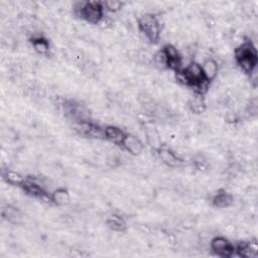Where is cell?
<instances>
[{
    "instance_id": "obj_10",
    "label": "cell",
    "mask_w": 258,
    "mask_h": 258,
    "mask_svg": "<svg viewBox=\"0 0 258 258\" xmlns=\"http://www.w3.org/2000/svg\"><path fill=\"white\" fill-rule=\"evenodd\" d=\"M121 147L132 155H140L143 151V142L135 135L127 133Z\"/></svg>"
},
{
    "instance_id": "obj_7",
    "label": "cell",
    "mask_w": 258,
    "mask_h": 258,
    "mask_svg": "<svg viewBox=\"0 0 258 258\" xmlns=\"http://www.w3.org/2000/svg\"><path fill=\"white\" fill-rule=\"evenodd\" d=\"M159 159L168 167H179L184 163V160L177 155L173 150L161 145L155 150Z\"/></svg>"
},
{
    "instance_id": "obj_15",
    "label": "cell",
    "mask_w": 258,
    "mask_h": 258,
    "mask_svg": "<svg viewBox=\"0 0 258 258\" xmlns=\"http://www.w3.org/2000/svg\"><path fill=\"white\" fill-rule=\"evenodd\" d=\"M48 200L56 206H64L71 202V194L66 187H57L49 194Z\"/></svg>"
},
{
    "instance_id": "obj_19",
    "label": "cell",
    "mask_w": 258,
    "mask_h": 258,
    "mask_svg": "<svg viewBox=\"0 0 258 258\" xmlns=\"http://www.w3.org/2000/svg\"><path fill=\"white\" fill-rule=\"evenodd\" d=\"M31 45L33 47V49L39 53V54H47L49 51V42L48 40L41 36V35H37V36H33L30 39Z\"/></svg>"
},
{
    "instance_id": "obj_13",
    "label": "cell",
    "mask_w": 258,
    "mask_h": 258,
    "mask_svg": "<svg viewBox=\"0 0 258 258\" xmlns=\"http://www.w3.org/2000/svg\"><path fill=\"white\" fill-rule=\"evenodd\" d=\"M234 203V198L231 194L224 189H220L212 198V205L218 209H226L232 206Z\"/></svg>"
},
{
    "instance_id": "obj_1",
    "label": "cell",
    "mask_w": 258,
    "mask_h": 258,
    "mask_svg": "<svg viewBox=\"0 0 258 258\" xmlns=\"http://www.w3.org/2000/svg\"><path fill=\"white\" fill-rule=\"evenodd\" d=\"M177 81L181 82L187 87H191L196 90V93L204 95L209 86V82L204 77L201 63L197 61H190L186 67L181 68L176 72Z\"/></svg>"
},
{
    "instance_id": "obj_23",
    "label": "cell",
    "mask_w": 258,
    "mask_h": 258,
    "mask_svg": "<svg viewBox=\"0 0 258 258\" xmlns=\"http://www.w3.org/2000/svg\"><path fill=\"white\" fill-rule=\"evenodd\" d=\"M103 5L105 8V11L107 10L109 12H117L121 10L124 3L118 0H107V1H103Z\"/></svg>"
},
{
    "instance_id": "obj_17",
    "label": "cell",
    "mask_w": 258,
    "mask_h": 258,
    "mask_svg": "<svg viewBox=\"0 0 258 258\" xmlns=\"http://www.w3.org/2000/svg\"><path fill=\"white\" fill-rule=\"evenodd\" d=\"M189 110L195 114H201L206 110V101L204 95L196 93L192 97L189 98L187 102Z\"/></svg>"
},
{
    "instance_id": "obj_12",
    "label": "cell",
    "mask_w": 258,
    "mask_h": 258,
    "mask_svg": "<svg viewBox=\"0 0 258 258\" xmlns=\"http://www.w3.org/2000/svg\"><path fill=\"white\" fill-rule=\"evenodd\" d=\"M257 244L256 242L247 241L240 242L237 246H235V253L243 258H253L257 256Z\"/></svg>"
},
{
    "instance_id": "obj_2",
    "label": "cell",
    "mask_w": 258,
    "mask_h": 258,
    "mask_svg": "<svg viewBox=\"0 0 258 258\" xmlns=\"http://www.w3.org/2000/svg\"><path fill=\"white\" fill-rule=\"evenodd\" d=\"M234 57L239 68L250 77L255 73L258 63L257 49L250 39L244 40L234 50Z\"/></svg>"
},
{
    "instance_id": "obj_11",
    "label": "cell",
    "mask_w": 258,
    "mask_h": 258,
    "mask_svg": "<svg viewBox=\"0 0 258 258\" xmlns=\"http://www.w3.org/2000/svg\"><path fill=\"white\" fill-rule=\"evenodd\" d=\"M126 134H127V132L123 131L121 128L114 126V125H108L104 128L105 139H107L108 141H110L118 146L122 145Z\"/></svg>"
},
{
    "instance_id": "obj_3",
    "label": "cell",
    "mask_w": 258,
    "mask_h": 258,
    "mask_svg": "<svg viewBox=\"0 0 258 258\" xmlns=\"http://www.w3.org/2000/svg\"><path fill=\"white\" fill-rule=\"evenodd\" d=\"M77 15L91 24H100L105 18V8L103 1H85L75 6Z\"/></svg>"
},
{
    "instance_id": "obj_16",
    "label": "cell",
    "mask_w": 258,
    "mask_h": 258,
    "mask_svg": "<svg viewBox=\"0 0 258 258\" xmlns=\"http://www.w3.org/2000/svg\"><path fill=\"white\" fill-rule=\"evenodd\" d=\"M106 225L114 232H124L127 229L125 219L119 214H111L106 219Z\"/></svg>"
},
{
    "instance_id": "obj_18",
    "label": "cell",
    "mask_w": 258,
    "mask_h": 258,
    "mask_svg": "<svg viewBox=\"0 0 258 258\" xmlns=\"http://www.w3.org/2000/svg\"><path fill=\"white\" fill-rule=\"evenodd\" d=\"M2 178L4 181L10 185H15V186H21L22 183L25 180V177L21 175L19 172L11 169H6L2 172Z\"/></svg>"
},
{
    "instance_id": "obj_9",
    "label": "cell",
    "mask_w": 258,
    "mask_h": 258,
    "mask_svg": "<svg viewBox=\"0 0 258 258\" xmlns=\"http://www.w3.org/2000/svg\"><path fill=\"white\" fill-rule=\"evenodd\" d=\"M166 58H167V68L174 71L175 73L181 69V56L177 48L172 44H165L162 47Z\"/></svg>"
},
{
    "instance_id": "obj_22",
    "label": "cell",
    "mask_w": 258,
    "mask_h": 258,
    "mask_svg": "<svg viewBox=\"0 0 258 258\" xmlns=\"http://www.w3.org/2000/svg\"><path fill=\"white\" fill-rule=\"evenodd\" d=\"M152 61L154 63V66L160 70H165L168 69L167 68V58L166 55L163 51V49H159L158 51H156L153 56H152Z\"/></svg>"
},
{
    "instance_id": "obj_6",
    "label": "cell",
    "mask_w": 258,
    "mask_h": 258,
    "mask_svg": "<svg viewBox=\"0 0 258 258\" xmlns=\"http://www.w3.org/2000/svg\"><path fill=\"white\" fill-rule=\"evenodd\" d=\"M212 251L220 257H231L235 254V246L225 237L217 236L211 240Z\"/></svg>"
},
{
    "instance_id": "obj_14",
    "label": "cell",
    "mask_w": 258,
    "mask_h": 258,
    "mask_svg": "<svg viewBox=\"0 0 258 258\" xmlns=\"http://www.w3.org/2000/svg\"><path fill=\"white\" fill-rule=\"evenodd\" d=\"M202 67V71L204 74L205 79L207 80V82H212L216 79V77L218 76V72H219V66L218 62L212 58V57H208L206 58L203 63L201 64Z\"/></svg>"
},
{
    "instance_id": "obj_20",
    "label": "cell",
    "mask_w": 258,
    "mask_h": 258,
    "mask_svg": "<svg viewBox=\"0 0 258 258\" xmlns=\"http://www.w3.org/2000/svg\"><path fill=\"white\" fill-rule=\"evenodd\" d=\"M145 136L148 144L154 149H158L161 146V140L159 138L158 132L153 127H146L145 129Z\"/></svg>"
},
{
    "instance_id": "obj_8",
    "label": "cell",
    "mask_w": 258,
    "mask_h": 258,
    "mask_svg": "<svg viewBox=\"0 0 258 258\" xmlns=\"http://www.w3.org/2000/svg\"><path fill=\"white\" fill-rule=\"evenodd\" d=\"M20 187L24 190V192H26L27 195H29L31 197L39 198V199L49 198V194H47V191L45 190L43 185H41L39 182L35 181L34 179H32L30 177L25 178L24 182L22 183V185Z\"/></svg>"
},
{
    "instance_id": "obj_21",
    "label": "cell",
    "mask_w": 258,
    "mask_h": 258,
    "mask_svg": "<svg viewBox=\"0 0 258 258\" xmlns=\"http://www.w3.org/2000/svg\"><path fill=\"white\" fill-rule=\"evenodd\" d=\"M2 217L8 222L16 223L20 219V213L16 208L12 206H6L2 210Z\"/></svg>"
},
{
    "instance_id": "obj_4",
    "label": "cell",
    "mask_w": 258,
    "mask_h": 258,
    "mask_svg": "<svg viewBox=\"0 0 258 258\" xmlns=\"http://www.w3.org/2000/svg\"><path fill=\"white\" fill-rule=\"evenodd\" d=\"M139 30L151 43H157L160 38V24L157 17L152 13H144L137 19Z\"/></svg>"
},
{
    "instance_id": "obj_5",
    "label": "cell",
    "mask_w": 258,
    "mask_h": 258,
    "mask_svg": "<svg viewBox=\"0 0 258 258\" xmlns=\"http://www.w3.org/2000/svg\"><path fill=\"white\" fill-rule=\"evenodd\" d=\"M74 128L78 134L87 138H105L104 137V129H102L99 125L88 120H82L74 123Z\"/></svg>"
}]
</instances>
